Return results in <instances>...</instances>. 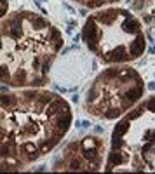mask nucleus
<instances>
[{"label":"nucleus","instance_id":"1","mask_svg":"<svg viewBox=\"0 0 155 174\" xmlns=\"http://www.w3.org/2000/svg\"><path fill=\"white\" fill-rule=\"evenodd\" d=\"M68 110L70 108H68L66 101L63 99V98H54V99L44 108V112H45V115L51 118V117H54V115H59V113H63V112H68Z\"/></svg>","mask_w":155,"mask_h":174},{"label":"nucleus","instance_id":"2","mask_svg":"<svg viewBox=\"0 0 155 174\" xmlns=\"http://www.w3.org/2000/svg\"><path fill=\"white\" fill-rule=\"evenodd\" d=\"M82 37H84L85 42H98V39H99V28H98L94 17L87 19V23L84 26V31H82Z\"/></svg>","mask_w":155,"mask_h":174},{"label":"nucleus","instance_id":"29","mask_svg":"<svg viewBox=\"0 0 155 174\" xmlns=\"http://www.w3.org/2000/svg\"><path fill=\"white\" fill-rule=\"evenodd\" d=\"M80 127H84L85 129V127H91V124H89L87 120H84V122H80Z\"/></svg>","mask_w":155,"mask_h":174},{"label":"nucleus","instance_id":"18","mask_svg":"<svg viewBox=\"0 0 155 174\" xmlns=\"http://www.w3.org/2000/svg\"><path fill=\"white\" fill-rule=\"evenodd\" d=\"M122 144H124L122 138H119V136H113V138H112V150H120Z\"/></svg>","mask_w":155,"mask_h":174},{"label":"nucleus","instance_id":"13","mask_svg":"<svg viewBox=\"0 0 155 174\" xmlns=\"http://www.w3.org/2000/svg\"><path fill=\"white\" fill-rule=\"evenodd\" d=\"M68 169L70 171H80L82 169V160L77 158V157H71L70 160H68Z\"/></svg>","mask_w":155,"mask_h":174},{"label":"nucleus","instance_id":"20","mask_svg":"<svg viewBox=\"0 0 155 174\" xmlns=\"http://www.w3.org/2000/svg\"><path fill=\"white\" fill-rule=\"evenodd\" d=\"M103 4H105V0H89L87 7L89 9H96V7H101Z\"/></svg>","mask_w":155,"mask_h":174},{"label":"nucleus","instance_id":"17","mask_svg":"<svg viewBox=\"0 0 155 174\" xmlns=\"http://www.w3.org/2000/svg\"><path fill=\"white\" fill-rule=\"evenodd\" d=\"M0 80L2 82H9L11 80V73L7 70V66H0Z\"/></svg>","mask_w":155,"mask_h":174},{"label":"nucleus","instance_id":"28","mask_svg":"<svg viewBox=\"0 0 155 174\" xmlns=\"http://www.w3.org/2000/svg\"><path fill=\"white\" fill-rule=\"evenodd\" d=\"M31 66H33V70H37L40 66V61H39V57H35V59L31 61Z\"/></svg>","mask_w":155,"mask_h":174},{"label":"nucleus","instance_id":"14","mask_svg":"<svg viewBox=\"0 0 155 174\" xmlns=\"http://www.w3.org/2000/svg\"><path fill=\"white\" fill-rule=\"evenodd\" d=\"M25 82H26V71H25V70H18L12 85H21V84H25Z\"/></svg>","mask_w":155,"mask_h":174},{"label":"nucleus","instance_id":"26","mask_svg":"<svg viewBox=\"0 0 155 174\" xmlns=\"http://www.w3.org/2000/svg\"><path fill=\"white\" fill-rule=\"evenodd\" d=\"M61 45H63V40H54V44H52V49H54V51H58V49L59 47H61Z\"/></svg>","mask_w":155,"mask_h":174},{"label":"nucleus","instance_id":"15","mask_svg":"<svg viewBox=\"0 0 155 174\" xmlns=\"http://www.w3.org/2000/svg\"><path fill=\"white\" fill-rule=\"evenodd\" d=\"M98 96H99V91H98V87H91L87 92V103H94V101L98 99Z\"/></svg>","mask_w":155,"mask_h":174},{"label":"nucleus","instance_id":"27","mask_svg":"<svg viewBox=\"0 0 155 174\" xmlns=\"http://www.w3.org/2000/svg\"><path fill=\"white\" fill-rule=\"evenodd\" d=\"M143 5H145V0H138V2L133 4V9H141Z\"/></svg>","mask_w":155,"mask_h":174},{"label":"nucleus","instance_id":"25","mask_svg":"<svg viewBox=\"0 0 155 174\" xmlns=\"http://www.w3.org/2000/svg\"><path fill=\"white\" fill-rule=\"evenodd\" d=\"M7 134H9V132H7V129H2V127H0V143H2L5 138H7Z\"/></svg>","mask_w":155,"mask_h":174},{"label":"nucleus","instance_id":"21","mask_svg":"<svg viewBox=\"0 0 155 174\" xmlns=\"http://www.w3.org/2000/svg\"><path fill=\"white\" fill-rule=\"evenodd\" d=\"M42 82H44V78H42V77H35L33 80H31V85L39 87V85H42Z\"/></svg>","mask_w":155,"mask_h":174},{"label":"nucleus","instance_id":"11","mask_svg":"<svg viewBox=\"0 0 155 174\" xmlns=\"http://www.w3.org/2000/svg\"><path fill=\"white\" fill-rule=\"evenodd\" d=\"M58 141H59V138H56V136H54V138H51L49 141H44V143L40 144V153H47V152H51V150L54 148V144L58 143Z\"/></svg>","mask_w":155,"mask_h":174},{"label":"nucleus","instance_id":"3","mask_svg":"<svg viewBox=\"0 0 155 174\" xmlns=\"http://www.w3.org/2000/svg\"><path fill=\"white\" fill-rule=\"evenodd\" d=\"M143 51H145V37H143V33L139 31V33H136V40L131 44L129 56H131V59H133V57H138V56L143 54Z\"/></svg>","mask_w":155,"mask_h":174},{"label":"nucleus","instance_id":"9","mask_svg":"<svg viewBox=\"0 0 155 174\" xmlns=\"http://www.w3.org/2000/svg\"><path fill=\"white\" fill-rule=\"evenodd\" d=\"M125 132H129V118H124V120H120L119 124H117L115 130H113V136H119V138H122Z\"/></svg>","mask_w":155,"mask_h":174},{"label":"nucleus","instance_id":"6","mask_svg":"<svg viewBox=\"0 0 155 174\" xmlns=\"http://www.w3.org/2000/svg\"><path fill=\"white\" fill-rule=\"evenodd\" d=\"M125 160H127V157H125L124 152H120V150H112L110 158H108V167H107V169L110 171L113 165H120V164H124Z\"/></svg>","mask_w":155,"mask_h":174},{"label":"nucleus","instance_id":"7","mask_svg":"<svg viewBox=\"0 0 155 174\" xmlns=\"http://www.w3.org/2000/svg\"><path fill=\"white\" fill-rule=\"evenodd\" d=\"M124 31L125 33H133V35H136V33H139V23L134 19V17H125V23H124Z\"/></svg>","mask_w":155,"mask_h":174},{"label":"nucleus","instance_id":"10","mask_svg":"<svg viewBox=\"0 0 155 174\" xmlns=\"http://www.w3.org/2000/svg\"><path fill=\"white\" fill-rule=\"evenodd\" d=\"M82 148H96V150H99V148H101V141L98 138L87 136V138L84 139V143H82Z\"/></svg>","mask_w":155,"mask_h":174},{"label":"nucleus","instance_id":"4","mask_svg":"<svg viewBox=\"0 0 155 174\" xmlns=\"http://www.w3.org/2000/svg\"><path fill=\"white\" fill-rule=\"evenodd\" d=\"M21 19L23 16H18L14 17V19H11L9 25H7V28H9V37L11 39H21L23 37V28H21Z\"/></svg>","mask_w":155,"mask_h":174},{"label":"nucleus","instance_id":"12","mask_svg":"<svg viewBox=\"0 0 155 174\" xmlns=\"http://www.w3.org/2000/svg\"><path fill=\"white\" fill-rule=\"evenodd\" d=\"M30 21H31V25L35 26L37 30L47 28V21H45L44 17H40V16H30Z\"/></svg>","mask_w":155,"mask_h":174},{"label":"nucleus","instance_id":"24","mask_svg":"<svg viewBox=\"0 0 155 174\" xmlns=\"http://www.w3.org/2000/svg\"><path fill=\"white\" fill-rule=\"evenodd\" d=\"M153 104H155V98L152 96L150 99H148V104H146V108H148V112H152V110H153Z\"/></svg>","mask_w":155,"mask_h":174},{"label":"nucleus","instance_id":"19","mask_svg":"<svg viewBox=\"0 0 155 174\" xmlns=\"http://www.w3.org/2000/svg\"><path fill=\"white\" fill-rule=\"evenodd\" d=\"M59 35H61V33H59V30H56V28H49V37H47L49 42H51V40H58Z\"/></svg>","mask_w":155,"mask_h":174},{"label":"nucleus","instance_id":"31","mask_svg":"<svg viewBox=\"0 0 155 174\" xmlns=\"http://www.w3.org/2000/svg\"><path fill=\"white\" fill-rule=\"evenodd\" d=\"M143 19H145V23H150L152 21V16H146V14H145V16H143Z\"/></svg>","mask_w":155,"mask_h":174},{"label":"nucleus","instance_id":"32","mask_svg":"<svg viewBox=\"0 0 155 174\" xmlns=\"http://www.w3.org/2000/svg\"><path fill=\"white\" fill-rule=\"evenodd\" d=\"M4 118H5V113H4V112H2V110H0V122L4 120Z\"/></svg>","mask_w":155,"mask_h":174},{"label":"nucleus","instance_id":"30","mask_svg":"<svg viewBox=\"0 0 155 174\" xmlns=\"http://www.w3.org/2000/svg\"><path fill=\"white\" fill-rule=\"evenodd\" d=\"M5 12H7V9H5V7H0V17H4Z\"/></svg>","mask_w":155,"mask_h":174},{"label":"nucleus","instance_id":"23","mask_svg":"<svg viewBox=\"0 0 155 174\" xmlns=\"http://www.w3.org/2000/svg\"><path fill=\"white\" fill-rule=\"evenodd\" d=\"M87 47H89V51L98 52V42H87Z\"/></svg>","mask_w":155,"mask_h":174},{"label":"nucleus","instance_id":"33","mask_svg":"<svg viewBox=\"0 0 155 174\" xmlns=\"http://www.w3.org/2000/svg\"><path fill=\"white\" fill-rule=\"evenodd\" d=\"M0 51H2V40H0Z\"/></svg>","mask_w":155,"mask_h":174},{"label":"nucleus","instance_id":"16","mask_svg":"<svg viewBox=\"0 0 155 174\" xmlns=\"http://www.w3.org/2000/svg\"><path fill=\"white\" fill-rule=\"evenodd\" d=\"M103 78H105V80H113V78H119V70H115V68L107 70V71L103 73Z\"/></svg>","mask_w":155,"mask_h":174},{"label":"nucleus","instance_id":"5","mask_svg":"<svg viewBox=\"0 0 155 174\" xmlns=\"http://www.w3.org/2000/svg\"><path fill=\"white\" fill-rule=\"evenodd\" d=\"M119 12L120 11H117V9H110V11H105V12H99V14H96V21H99V23H103V25H112V23L115 21V17L119 16Z\"/></svg>","mask_w":155,"mask_h":174},{"label":"nucleus","instance_id":"8","mask_svg":"<svg viewBox=\"0 0 155 174\" xmlns=\"http://www.w3.org/2000/svg\"><path fill=\"white\" fill-rule=\"evenodd\" d=\"M18 104V99H16V96H11V94H0V106L2 108H14Z\"/></svg>","mask_w":155,"mask_h":174},{"label":"nucleus","instance_id":"22","mask_svg":"<svg viewBox=\"0 0 155 174\" xmlns=\"http://www.w3.org/2000/svg\"><path fill=\"white\" fill-rule=\"evenodd\" d=\"M49 66H51V59H45L44 65H42V73H47V71H49Z\"/></svg>","mask_w":155,"mask_h":174}]
</instances>
